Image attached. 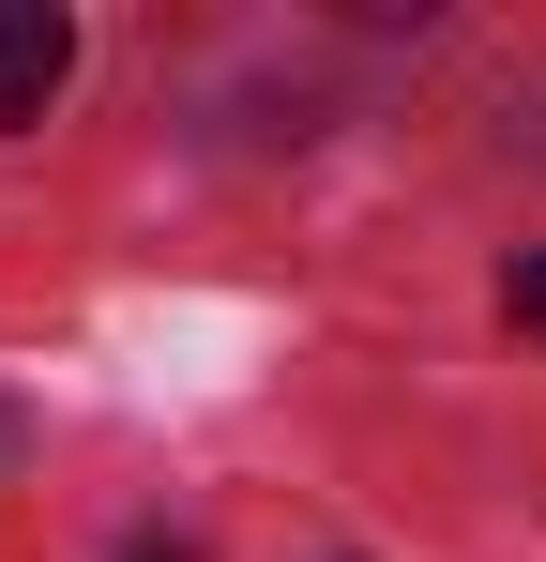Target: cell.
<instances>
[{"instance_id": "cell-2", "label": "cell", "mask_w": 546, "mask_h": 562, "mask_svg": "<svg viewBox=\"0 0 546 562\" xmlns=\"http://www.w3.org/2000/svg\"><path fill=\"white\" fill-rule=\"evenodd\" d=\"M501 319H516V335H546V259H516V274H501Z\"/></svg>"}, {"instance_id": "cell-4", "label": "cell", "mask_w": 546, "mask_h": 562, "mask_svg": "<svg viewBox=\"0 0 546 562\" xmlns=\"http://www.w3.org/2000/svg\"><path fill=\"white\" fill-rule=\"evenodd\" d=\"M0 441H15V426H0Z\"/></svg>"}, {"instance_id": "cell-3", "label": "cell", "mask_w": 546, "mask_h": 562, "mask_svg": "<svg viewBox=\"0 0 546 562\" xmlns=\"http://www.w3.org/2000/svg\"><path fill=\"white\" fill-rule=\"evenodd\" d=\"M122 562H197V548H168V532H137V548H122Z\"/></svg>"}, {"instance_id": "cell-1", "label": "cell", "mask_w": 546, "mask_h": 562, "mask_svg": "<svg viewBox=\"0 0 546 562\" xmlns=\"http://www.w3.org/2000/svg\"><path fill=\"white\" fill-rule=\"evenodd\" d=\"M61 77H77V15H61V0H0V137L46 122Z\"/></svg>"}]
</instances>
